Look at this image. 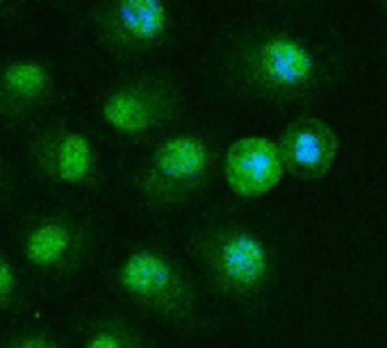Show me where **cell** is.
Returning <instances> with one entry per match:
<instances>
[{
    "label": "cell",
    "instance_id": "6da1fadb",
    "mask_svg": "<svg viewBox=\"0 0 387 348\" xmlns=\"http://www.w3.org/2000/svg\"><path fill=\"white\" fill-rule=\"evenodd\" d=\"M212 73L235 98L282 112L303 109L342 80L344 53L319 32L273 21H237L219 32Z\"/></svg>",
    "mask_w": 387,
    "mask_h": 348
},
{
    "label": "cell",
    "instance_id": "7a4b0ae2",
    "mask_svg": "<svg viewBox=\"0 0 387 348\" xmlns=\"http://www.w3.org/2000/svg\"><path fill=\"white\" fill-rule=\"evenodd\" d=\"M187 255L205 285L248 317H262L278 280L273 241L235 216H208L187 237Z\"/></svg>",
    "mask_w": 387,
    "mask_h": 348
},
{
    "label": "cell",
    "instance_id": "3957f363",
    "mask_svg": "<svg viewBox=\"0 0 387 348\" xmlns=\"http://www.w3.org/2000/svg\"><path fill=\"white\" fill-rule=\"evenodd\" d=\"M112 287L132 308L162 321L178 335L210 333L212 319L203 308L199 285L169 250L139 243L119 259Z\"/></svg>",
    "mask_w": 387,
    "mask_h": 348
},
{
    "label": "cell",
    "instance_id": "277c9868",
    "mask_svg": "<svg viewBox=\"0 0 387 348\" xmlns=\"http://www.w3.org/2000/svg\"><path fill=\"white\" fill-rule=\"evenodd\" d=\"M219 153L208 137L185 133L153 148L135 173V191L149 210H171L196 198L212 182Z\"/></svg>",
    "mask_w": 387,
    "mask_h": 348
},
{
    "label": "cell",
    "instance_id": "5b68a950",
    "mask_svg": "<svg viewBox=\"0 0 387 348\" xmlns=\"http://www.w3.org/2000/svg\"><path fill=\"white\" fill-rule=\"evenodd\" d=\"M185 84L167 71H146L109 86L98 114L109 130L126 139H151L183 119Z\"/></svg>",
    "mask_w": 387,
    "mask_h": 348
},
{
    "label": "cell",
    "instance_id": "8992f818",
    "mask_svg": "<svg viewBox=\"0 0 387 348\" xmlns=\"http://www.w3.org/2000/svg\"><path fill=\"white\" fill-rule=\"evenodd\" d=\"M91 21L107 53L119 59H142L169 41L174 12L169 0H98Z\"/></svg>",
    "mask_w": 387,
    "mask_h": 348
},
{
    "label": "cell",
    "instance_id": "52a82bcc",
    "mask_svg": "<svg viewBox=\"0 0 387 348\" xmlns=\"http://www.w3.org/2000/svg\"><path fill=\"white\" fill-rule=\"evenodd\" d=\"M96 250L93 225L71 212H44L25 225L21 253L34 271L48 278L75 275Z\"/></svg>",
    "mask_w": 387,
    "mask_h": 348
},
{
    "label": "cell",
    "instance_id": "ba28073f",
    "mask_svg": "<svg viewBox=\"0 0 387 348\" xmlns=\"http://www.w3.org/2000/svg\"><path fill=\"white\" fill-rule=\"evenodd\" d=\"M30 158L37 171L53 185L91 189L100 182V153L80 128L55 123L30 139Z\"/></svg>",
    "mask_w": 387,
    "mask_h": 348
},
{
    "label": "cell",
    "instance_id": "9c48e42d",
    "mask_svg": "<svg viewBox=\"0 0 387 348\" xmlns=\"http://www.w3.org/2000/svg\"><path fill=\"white\" fill-rule=\"evenodd\" d=\"M285 173L301 182H319L335 167L340 153L337 133L317 116H296L278 139Z\"/></svg>",
    "mask_w": 387,
    "mask_h": 348
},
{
    "label": "cell",
    "instance_id": "30bf717a",
    "mask_svg": "<svg viewBox=\"0 0 387 348\" xmlns=\"http://www.w3.org/2000/svg\"><path fill=\"white\" fill-rule=\"evenodd\" d=\"M55 71L46 59L19 55L0 64V121L21 123L53 98Z\"/></svg>",
    "mask_w": 387,
    "mask_h": 348
},
{
    "label": "cell",
    "instance_id": "8fae6325",
    "mask_svg": "<svg viewBox=\"0 0 387 348\" xmlns=\"http://www.w3.org/2000/svg\"><path fill=\"white\" fill-rule=\"evenodd\" d=\"M282 167L278 144L262 137L237 139L223 158V176L228 187L242 198H257L269 194L282 180Z\"/></svg>",
    "mask_w": 387,
    "mask_h": 348
},
{
    "label": "cell",
    "instance_id": "7c38bea8",
    "mask_svg": "<svg viewBox=\"0 0 387 348\" xmlns=\"http://www.w3.org/2000/svg\"><path fill=\"white\" fill-rule=\"evenodd\" d=\"M80 348H153L139 328L119 315H96L82 328Z\"/></svg>",
    "mask_w": 387,
    "mask_h": 348
},
{
    "label": "cell",
    "instance_id": "4fadbf2b",
    "mask_svg": "<svg viewBox=\"0 0 387 348\" xmlns=\"http://www.w3.org/2000/svg\"><path fill=\"white\" fill-rule=\"evenodd\" d=\"M23 282L12 259L0 253V312H10L21 303Z\"/></svg>",
    "mask_w": 387,
    "mask_h": 348
},
{
    "label": "cell",
    "instance_id": "5bb4252c",
    "mask_svg": "<svg viewBox=\"0 0 387 348\" xmlns=\"http://www.w3.org/2000/svg\"><path fill=\"white\" fill-rule=\"evenodd\" d=\"M0 348H64L62 342L48 330H16V333L7 335Z\"/></svg>",
    "mask_w": 387,
    "mask_h": 348
},
{
    "label": "cell",
    "instance_id": "9a60e30c",
    "mask_svg": "<svg viewBox=\"0 0 387 348\" xmlns=\"http://www.w3.org/2000/svg\"><path fill=\"white\" fill-rule=\"evenodd\" d=\"M7 191H10V171H7L5 160L0 158V201L7 196Z\"/></svg>",
    "mask_w": 387,
    "mask_h": 348
},
{
    "label": "cell",
    "instance_id": "2e32d148",
    "mask_svg": "<svg viewBox=\"0 0 387 348\" xmlns=\"http://www.w3.org/2000/svg\"><path fill=\"white\" fill-rule=\"evenodd\" d=\"M278 3H287V5H319L326 0H278Z\"/></svg>",
    "mask_w": 387,
    "mask_h": 348
},
{
    "label": "cell",
    "instance_id": "e0dca14e",
    "mask_svg": "<svg viewBox=\"0 0 387 348\" xmlns=\"http://www.w3.org/2000/svg\"><path fill=\"white\" fill-rule=\"evenodd\" d=\"M10 3H12V0H0V12H3V10H5V7H7V5H10Z\"/></svg>",
    "mask_w": 387,
    "mask_h": 348
},
{
    "label": "cell",
    "instance_id": "ac0fdd59",
    "mask_svg": "<svg viewBox=\"0 0 387 348\" xmlns=\"http://www.w3.org/2000/svg\"><path fill=\"white\" fill-rule=\"evenodd\" d=\"M383 14H385V23H387V0H383Z\"/></svg>",
    "mask_w": 387,
    "mask_h": 348
}]
</instances>
